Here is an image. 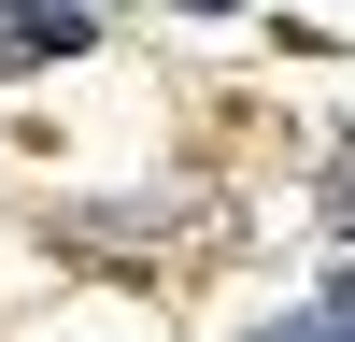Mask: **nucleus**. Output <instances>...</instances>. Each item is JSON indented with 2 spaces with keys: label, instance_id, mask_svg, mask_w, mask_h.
I'll use <instances>...</instances> for the list:
<instances>
[{
  "label": "nucleus",
  "instance_id": "nucleus-1",
  "mask_svg": "<svg viewBox=\"0 0 355 342\" xmlns=\"http://www.w3.org/2000/svg\"><path fill=\"white\" fill-rule=\"evenodd\" d=\"M270 342H355V271H341L313 314H270Z\"/></svg>",
  "mask_w": 355,
  "mask_h": 342
}]
</instances>
